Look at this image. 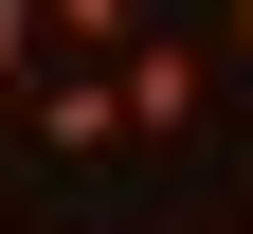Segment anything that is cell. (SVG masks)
I'll list each match as a JSON object with an SVG mask.
<instances>
[{"label": "cell", "mask_w": 253, "mask_h": 234, "mask_svg": "<svg viewBox=\"0 0 253 234\" xmlns=\"http://www.w3.org/2000/svg\"><path fill=\"white\" fill-rule=\"evenodd\" d=\"M37 18H54V36H73V54H126V36H145L126 0H37Z\"/></svg>", "instance_id": "3"}, {"label": "cell", "mask_w": 253, "mask_h": 234, "mask_svg": "<svg viewBox=\"0 0 253 234\" xmlns=\"http://www.w3.org/2000/svg\"><path fill=\"white\" fill-rule=\"evenodd\" d=\"M235 54H253V0H235Z\"/></svg>", "instance_id": "5"}, {"label": "cell", "mask_w": 253, "mask_h": 234, "mask_svg": "<svg viewBox=\"0 0 253 234\" xmlns=\"http://www.w3.org/2000/svg\"><path fill=\"white\" fill-rule=\"evenodd\" d=\"M37 36H54L37 0H0V90H37Z\"/></svg>", "instance_id": "4"}, {"label": "cell", "mask_w": 253, "mask_h": 234, "mask_svg": "<svg viewBox=\"0 0 253 234\" xmlns=\"http://www.w3.org/2000/svg\"><path fill=\"white\" fill-rule=\"evenodd\" d=\"M109 90H126V144H181V126H199V54H181V36H126Z\"/></svg>", "instance_id": "1"}, {"label": "cell", "mask_w": 253, "mask_h": 234, "mask_svg": "<svg viewBox=\"0 0 253 234\" xmlns=\"http://www.w3.org/2000/svg\"><path fill=\"white\" fill-rule=\"evenodd\" d=\"M37 144H54V162L126 144V90H109V54H73V72H37Z\"/></svg>", "instance_id": "2"}]
</instances>
